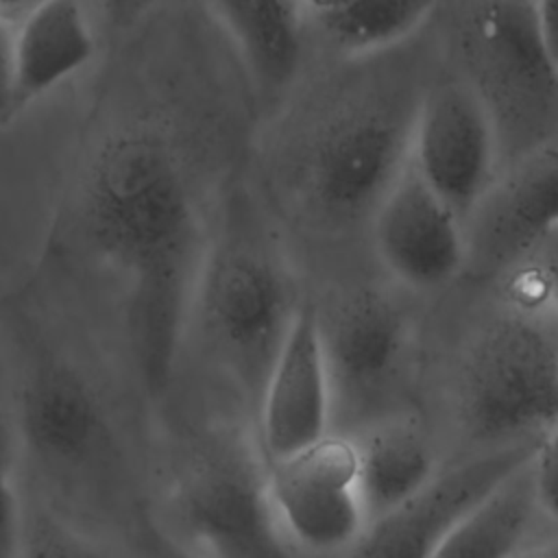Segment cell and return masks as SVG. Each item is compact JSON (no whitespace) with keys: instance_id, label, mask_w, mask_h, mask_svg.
Listing matches in <instances>:
<instances>
[{"instance_id":"6da1fadb","label":"cell","mask_w":558,"mask_h":558,"mask_svg":"<svg viewBox=\"0 0 558 558\" xmlns=\"http://www.w3.org/2000/svg\"><path fill=\"white\" fill-rule=\"evenodd\" d=\"M81 205L92 244L126 279L131 357L142 386L159 397L172 379L203 268L174 153L146 126L113 133L87 168Z\"/></svg>"},{"instance_id":"7a4b0ae2","label":"cell","mask_w":558,"mask_h":558,"mask_svg":"<svg viewBox=\"0 0 558 558\" xmlns=\"http://www.w3.org/2000/svg\"><path fill=\"white\" fill-rule=\"evenodd\" d=\"M456 41L466 85L484 107L501 170L558 137V70L532 0H458Z\"/></svg>"},{"instance_id":"3957f363","label":"cell","mask_w":558,"mask_h":558,"mask_svg":"<svg viewBox=\"0 0 558 558\" xmlns=\"http://www.w3.org/2000/svg\"><path fill=\"white\" fill-rule=\"evenodd\" d=\"M194 301L218 353L262 395L299 310L281 266L257 242L227 240L203 264Z\"/></svg>"},{"instance_id":"277c9868","label":"cell","mask_w":558,"mask_h":558,"mask_svg":"<svg viewBox=\"0 0 558 558\" xmlns=\"http://www.w3.org/2000/svg\"><path fill=\"white\" fill-rule=\"evenodd\" d=\"M458 401L473 436L495 440L558 418V342L527 314L490 320L471 342Z\"/></svg>"},{"instance_id":"5b68a950","label":"cell","mask_w":558,"mask_h":558,"mask_svg":"<svg viewBox=\"0 0 558 558\" xmlns=\"http://www.w3.org/2000/svg\"><path fill=\"white\" fill-rule=\"evenodd\" d=\"M412 122L379 105H357L325 120L310 137L301 179L310 205L347 222L379 205L401 172Z\"/></svg>"},{"instance_id":"8992f818","label":"cell","mask_w":558,"mask_h":558,"mask_svg":"<svg viewBox=\"0 0 558 558\" xmlns=\"http://www.w3.org/2000/svg\"><path fill=\"white\" fill-rule=\"evenodd\" d=\"M412 166L462 227L497 179V144L490 120L466 83L432 89L410 131Z\"/></svg>"},{"instance_id":"52a82bcc","label":"cell","mask_w":558,"mask_h":558,"mask_svg":"<svg viewBox=\"0 0 558 558\" xmlns=\"http://www.w3.org/2000/svg\"><path fill=\"white\" fill-rule=\"evenodd\" d=\"M185 532L211 558H292L272 523V501L257 471L238 456H209L177 493Z\"/></svg>"},{"instance_id":"ba28073f","label":"cell","mask_w":558,"mask_h":558,"mask_svg":"<svg viewBox=\"0 0 558 558\" xmlns=\"http://www.w3.org/2000/svg\"><path fill=\"white\" fill-rule=\"evenodd\" d=\"M558 227V137L501 170L464 222V266L499 275Z\"/></svg>"},{"instance_id":"9c48e42d","label":"cell","mask_w":558,"mask_h":558,"mask_svg":"<svg viewBox=\"0 0 558 558\" xmlns=\"http://www.w3.org/2000/svg\"><path fill=\"white\" fill-rule=\"evenodd\" d=\"M536 449L532 442H521L429 480L405 504L375 519L351 558H432L453 525L517 475L536 456Z\"/></svg>"},{"instance_id":"30bf717a","label":"cell","mask_w":558,"mask_h":558,"mask_svg":"<svg viewBox=\"0 0 558 558\" xmlns=\"http://www.w3.org/2000/svg\"><path fill=\"white\" fill-rule=\"evenodd\" d=\"M266 488L294 536L312 549H336L360 530L357 451L342 438L323 436L277 460Z\"/></svg>"},{"instance_id":"8fae6325","label":"cell","mask_w":558,"mask_h":558,"mask_svg":"<svg viewBox=\"0 0 558 558\" xmlns=\"http://www.w3.org/2000/svg\"><path fill=\"white\" fill-rule=\"evenodd\" d=\"M375 244L408 286L438 288L464 266V227L405 163L375 207Z\"/></svg>"},{"instance_id":"7c38bea8","label":"cell","mask_w":558,"mask_h":558,"mask_svg":"<svg viewBox=\"0 0 558 558\" xmlns=\"http://www.w3.org/2000/svg\"><path fill=\"white\" fill-rule=\"evenodd\" d=\"M327 384L318 314L299 305L262 392L264 445L275 462L323 438Z\"/></svg>"},{"instance_id":"4fadbf2b","label":"cell","mask_w":558,"mask_h":558,"mask_svg":"<svg viewBox=\"0 0 558 558\" xmlns=\"http://www.w3.org/2000/svg\"><path fill=\"white\" fill-rule=\"evenodd\" d=\"M17 434L24 447L50 466L85 464L107 436L102 401L74 368L41 364L20 388Z\"/></svg>"},{"instance_id":"5bb4252c","label":"cell","mask_w":558,"mask_h":558,"mask_svg":"<svg viewBox=\"0 0 558 558\" xmlns=\"http://www.w3.org/2000/svg\"><path fill=\"white\" fill-rule=\"evenodd\" d=\"M327 377L351 395H371L399 364L405 320L381 292L360 290L318 318Z\"/></svg>"},{"instance_id":"9a60e30c","label":"cell","mask_w":558,"mask_h":558,"mask_svg":"<svg viewBox=\"0 0 558 558\" xmlns=\"http://www.w3.org/2000/svg\"><path fill=\"white\" fill-rule=\"evenodd\" d=\"M96 50L83 0H41L13 31L15 107L48 94L89 63Z\"/></svg>"},{"instance_id":"2e32d148","label":"cell","mask_w":558,"mask_h":558,"mask_svg":"<svg viewBox=\"0 0 558 558\" xmlns=\"http://www.w3.org/2000/svg\"><path fill=\"white\" fill-rule=\"evenodd\" d=\"M251 72L266 89L283 87L299 63L296 0H211Z\"/></svg>"},{"instance_id":"e0dca14e","label":"cell","mask_w":558,"mask_h":558,"mask_svg":"<svg viewBox=\"0 0 558 558\" xmlns=\"http://www.w3.org/2000/svg\"><path fill=\"white\" fill-rule=\"evenodd\" d=\"M432 453L408 427L373 434L357 453V495L375 519L414 497L432 477Z\"/></svg>"},{"instance_id":"ac0fdd59","label":"cell","mask_w":558,"mask_h":558,"mask_svg":"<svg viewBox=\"0 0 558 558\" xmlns=\"http://www.w3.org/2000/svg\"><path fill=\"white\" fill-rule=\"evenodd\" d=\"M438 0H301L312 22L336 46L368 52L410 35Z\"/></svg>"},{"instance_id":"d6986e66","label":"cell","mask_w":558,"mask_h":558,"mask_svg":"<svg viewBox=\"0 0 558 558\" xmlns=\"http://www.w3.org/2000/svg\"><path fill=\"white\" fill-rule=\"evenodd\" d=\"M532 517V486L512 475L442 538L432 558H510Z\"/></svg>"},{"instance_id":"ffe728a7","label":"cell","mask_w":558,"mask_h":558,"mask_svg":"<svg viewBox=\"0 0 558 558\" xmlns=\"http://www.w3.org/2000/svg\"><path fill=\"white\" fill-rule=\"evenodd\" d=\"M15 558H109L102 547L74 527L52 519L37 517L26 521L22 545Z\"/></svg>"},{"instance_id":"44dd1931","label":"cell","mask_w":558,"mask_h":558,"mask_svg":"<svg viewBox=\"0 0 558 558\" xmlns=\"http://www.w3.org/2000/svg\"><path fill=\"white\" fill-rule=\"evenodd\" d=\"M26 517L22 512L11 445L0 427V558H15L22 545Z\"/></svg>"},{"instance_id":"7402d4cb","label":"cell","mask_w":558,"mask_h":558,"mask_svg":"<svg viewBox=\"0 0 558 558\" xmlns=\"http://www.w3.org/2000/svg\"><path fill=\"white\" fill-rule=\"evenodd\" d=\"M527 270H534V279L541 286V292L549 296V301L558 310V227L549 229L527 253V257L519 264Z\"/></svg>"},{"instance_id":"603a6c76","label":"cell","mask_w":558,"mask_h":558,"mask_svg":"<svg viewBox=\"0 0 558 558\" xmlns=\"http://www.w3.org/2000/svg\"><path fill=\"white\" fill-rule=\"evenodd\" d=\"M534 488L547 514L558 519V432L536 449Z\"/></svg>"},{"instance_id":"cb8c5ba5","label":"cell","mask_w":558,"mask_h":558,"mask_svg":"<svg viewBox=\"0 0 558 558\" xmlns=\"http://www.w3.org/2000/svg\"><path fill=\"white\" fill-rule=\"evenodd\" d=\"M137 547L142 558H194L150 517H142L137 523Z\"/></svg>"},{"instance_id":"d4e9b609","label":"cell","mask_w":558,"mask_h":558,"mask_svg":"<svg viewBox=\"0 0 558 558\" xmlns=\"http://www.w3.org/2000/svg\"><path fill=\"white\" fill-rule=\"evenodd\" d=\"M13 92V31L0 15V122L15 111Z\"/></svg>"},{"instance_id":"484cf974","label":"cell","mask_w":558,"mask_h":558,"mask_svg":"<svg viewBox=\"0 0 558 558\" xmlns=\"http://www.w3.org/2000/svg\"><path fill=\"white\" fill-rule=\"evenodd\" d=\"M532 7L543 48L558 70V0H532Z\"/></svg>"},{"instance_id":"4316f807","label":"cell","mask_w":558,"mask_h":558,"mask_svg":"<svg viewBox=\"0 0 558 558\" xmlns=\"http://www.w3.org/2000/svg\"><path fill=\"white\" fill-rule=\"evenodd\" d=\"M98 2L102 9H107V13L113 20L126 22V20L142 15L144 11H148L157 0H98Z\"/></svg>"},{"instance_id":"83f0119b","label":"cell","mask_w":558,"mask_h":558,"mask_svg":"<svg viewBox=\"0 0 558 558\" xmlns=\"http://www.w3.org/2000/svg\"><path fill=\"white\" fill-rule=\"evenodd\" d=\"M510 558H558V538L541 543L532 549H523V551H514Z\"/></svg>"},{"instance_id":"f1b7e54d","label":"cell","mask_w":558,"mask_h":558,"mask_svg":"<svg viewBox=\"0 0 558 558\" xmlns=\"http://www.w3.org/2000/svg\"><path fill=\"white\" fill-rule=\"evenodd\" d=\"M41 0H0V15L4 17L7 13H26Z\"/></svg>"}]
</instances>
